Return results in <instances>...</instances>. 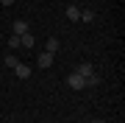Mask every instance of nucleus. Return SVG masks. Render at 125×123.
Returning <instances> with one entry per match:
<instances>
[{
  "instance_id": "1",
  "label": "nucleus",
  "mask_w": 125,
  "mask_h": 123,
  "mask_svg": "<svg viewBox=\"0 0 125 123\" xmlns=\"http://www.w3.org/2000/svg\"><path fill=\"white\" fill-rule=\"evenodd\" d=\"M67 84L72 87V90H86V84H83V78H81L78 73H70V76H67Z\"/></svg>"
},
{
  "instance_id": "2",
  "label": "nucleus",
  "mask_w": 125,
  "mask_h": 123,
  "mask_svg": "<svg viewBox=\"0 0 125 123\" xmlns=\"http://www.w3.org/2000/svg\"><path fill=\"white\" fill-rule=\"evenodd\" d=\"M75 73H78L81 78H86V76H92V73H94V67H92V62H81L78 67H75Z\"/></svg>"
},
{
  "instance_id": "3",
  "label": "nucleus",
  "mask_w": 125,
  "mask_h": 123,
  "mask_svg": "<svg viewBox=\"0 0 125 123\" xmlns=\"http://www.w3.org/2000/svg\"><path fill=\"white\" fill-rule=\"evenodd\" d=\"M36 64H39L42 70H47L50 64H53V53H47V50H45V53H39V59H36Z\"/></svg>"
},
{
  "instance_id": "4",
  "label": "nucleus",
  "mask_w": 125,
  "mask_h": 123,
  "mask_svg": "<svg viewBox=\"0 0 125 123\" xmlns=\"http://www.w3.org/2000/svg\"><path fill=\"white\" fill-rule=\"evenodd\" d=\"M14 76H17V78H28V76H31V67H28V64H22V62H17Z\"/></svg>"
},
{
  "instance_id": "5",
  "label": "nucleus",
  "mask_w": 125,
  "mask_h": 123,
  "mask_svg": "<svg viewBox=\"0 0 125 123\" xmlns=\"http://www.w3.org/2000/svg\"><path fill=\"white\" fill-rule=\"evenodd\" d=\"M22 34H28V23L25 20H17L14 23V37H22Z\"/></svg>"
},
{
  "instance_id": "6",
  "label": "nucleus",
  "mask_w": 125,
  "mask_h": 123,
  "mask_svg": "<svg viewBox=\"0 0 125 123\" xmlns=\"http://www.w3.org/2000/svg\"><path fill=\"white\" fill-rule=\"evenodd\" d=\"M20 48H28V50L33 48V37H31V31H28V34H22V37H20Z\"/></svg>"
},
{
  "instance_id": "7",
  "label": "nucleus",
  "mask_w": 125,
  "mask_h": 123,
  "mask_svg": "<svg viewBox=\"0 0 125 123\" xmlns=\"http://www.w3.org/2000/svg\"><path fill=\"white\" fill-rule=\"evenodd\" d=\"M67 17L72 20V23H78V20H81V9H78V6H67Z\"/></svg>"
},
{
  "instance_id": "8",
  "label": "nucleus",
  "mask_w": 125,
  "mask_h": 123,
  "mask_svg": "<svg viewBox=\"0 0 125 123\" xmlns=\"http://www.w3.org/2000/svg\"><path fill=\"white\" fill-rule=\"evenodd\" d=\"M81 23H94V11L92 9H81Z\"/></svg>"
},
{
  "instance_id": "9",
  "label": "nucleus",
  "mask_w": 125,
  "mask_h": 123,
  "mask_svg": "<svg viewBox=\"0 0 125 123\" xmlns=\"http://www.w3.org/2000/svg\"><path fill=\"white\" fill-rule=\"evenodd\" d=\"M83 84H86V87H97V84H100V76H97V73L86 76V78H83Z\"/></svg>"
},
{
  "instance_id": "10",
  "label": "nucleus",
  "mask_w": 125,
  "mask_h": 123,
  "mask_svg": "<svg viewBox=\"0 0 125 123\" xmlns=\"http://www.w3.org/2000/svg\"><path fill=\"white\" fill-rule=\"evenodd\" d=\"M45 50H47V53H56V50H58V39H47Z\"/></svg>"
},
{
  "instance_id": "11",
  "label": "nucleus",
  "mask_w": 125,
  "mask_h": 123,
  "mask_svg": "<svg viewBox=\"0 0 125 123\" xmlns=\"http://www.w3.org/2000/svg\"><path fill=\"white\" fill-rule=\"evenodd\" d=\"M17 62H20L17 56H11V53H6V67H11V70H14V67H17Z\"/></svg>"
},
{
  "instance_id": "12",
  "label": "nucleus",
  "mask_w": 125,
  "mask_h": 123,
  "mask_svg": "<svg viewBox=\"0 0 125 123\" xmlns=\"http://www.w3.org/2000/svg\"><path fill=\"white\" fill-rule=\"evenodd\" d=\"M14 48H20V37L11 34V37H9V50H14Z\"/></svg>"
},
{
  "instance_id": "13",
  "label": "nucleus",
  "mask_w": 125,
  "mask_h": 123,
  "mask_svg": "<svg viewBox=\"0 0 125 123\" xmlns=\"http://www.w3.org/2000/svg\"><path fill=\"white\" fill-rule=\"evenodd\" d=\"M17 3V0H0V6H6V9H9V6H14Z\"/></svg>"
},
{
  "instance_id": "14",
  "label": "nucleus",
  "mask_w": 125,
  "mask_h": 123,
  "mask_svg": "<svg viewBox=\"0 0 125 123\" xmlns=\"http://www.w3.org/2000/svg\"><path fill=\"white\" fill-rule=\"evenodd\" d=\"M86 123H106V120H86Z\"/></svg>"
}]
</instances>
